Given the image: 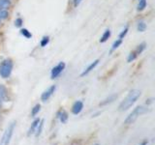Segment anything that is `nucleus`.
Here are the masks:
<instances>
[{
  "label": "nucleus",
  "mask_w": 155,
  "mask_h": 145,
  "mask_svg": "<svg viewBox=\"0 0 155 145\" xmlns=\"http://www.w3.org/2000/svg\"><path fill=\"white\" fill-rule=\"evenodd\" d=\"M140 96V90H137V89L131 90L128 93V95L124 98V100L120 103V105L118 106V109L120 111H125V110L129 109L131 106H132L136 102L138 101Z\"/></svg>",
  "instance_id": "obj_1"
},
{
  "label": "nucleus",
  "mask_w": 155,
  "mask_h": 145,
  "mask_svg": "<svg viewBox=\"0 0 155 145\" xmlns=\"http://www.w3.org/2000/svg\"><path fill=\"white\" fill-rule=\"evenodd\" d=\"M148 111V108H145V106H143V105H139L137 106L136 108H134V110L131 112L127 117H126V119L124 120V123L126 125H129V124H132L134 123L136 120L138 119L139 116H140L142 114L147 112Z\"/></svg>",
  "instance_id": "obj_2"
},
{
  "label": "nucleus",
  "mask_w": 155,
  "mask_h": 145,
  "mask_svg": "<svg viewBox=\"0 0 155 145\" xmlns=\"http://www.w3.org/2000/svg\"><path fill=\"white\" fill-rule=\"evenodd\" d=\"M13 61L11 59H5L0 63V76L2 79H9L13 71Z\"/></svg>",
  "instance_id": "obj_3"
},
{
  "label": "nucleus",
  "mask_w": 155,
  "mask_h": 145,
  "mask_svg": "<svg viewBox=\"0 0 155 145\" xmlns=\"http://www.w3.org/2000/svg\"><path fill=\"white\" fill-rule=\"evenodd\" d=\"M15 127H16V122L13 121V122L8 126V128L6 129V130L4 132L1 140H0V145H9L10 141H11L14 130H15Z\"/></svg>",
  "instance_id": "obj_4"
},
{
  "label": "nucleus",
  "mask_w": 155,
  "mask_h": 145,
  "mask_svg": "<svg viewBox=\"0 0 155 145\" xmlns=\"http://www.w3.org/2000/svg\"><path fill=\"white\" fill-rule=\"evenodd\" d=\"M65 69V63L64 62H60L58 64L52 68V70L51 72V79H55L58 76L61 75V72L64 71Z\"/></svg>",
  "instance_id": "obj_5"
},
{
  "label": "nucleus",
  "mask_w": 155,
  "mask_h": 145,
  "mask_svg": "<svg viewBox=\"0 0 155 145\" xmlns=\"http://www.w3.org/2000/svg\"><path fill=\"white\" fill-rule=\"evenodd\" d=\"M55 90H56V85H51V86H50L46 91H44L43 93H42L41 100L43 102H47L53 95V93L55 92Z\"/></svg>",
  "instance_id": "obj_6"
},
{
  "label": "nucleus",
  "mask_w": 155,
  "mask_h": 145,
  "mask_svg": "<svg viewBox=\"0 0 155 145\" xmlns=\"http://www.w3.org/2000/svg\"><path fill=\"white\" fill-rule=\"evenodd\" d=\"M84 109V103L81 101H76L72 105V113L74 115H78L81 112V110Z\"/></svg>",
  "instance_id": "obj_7"
},
{
  "label": "nucleus",
  "mask_w": 155,
  "mask_h": 145,
  "mask_svg": "<svg viewBox=\"0 0 155 145\" xmlns=\"http://www.w3.org/2000/svg\"><path fill=\"white\" fill-rule=\"evenodd\" d=\"M56 118L57 119H59L60 120V122L62 124H65L67 121H68V118H69V116H68V113H67V111L64 110V109H59L57 111V113H56Z\"/></svg>",
  "instance_id": "obj_8"
},
{
  "label": "nucleus",
  "mask_w": 155,
  "mask_h": 145,
  "mask_svg": "<svg viewBox=\"0 0 155 145\" xmlns=\"http://www.w3.org/2000/svg\"><path fill=\"white\" fill-rule=\"evenodd\" d=\"M40 121H41L40 118L34 119V121L31 123V126H30V127H29V129H28V132H27V135H28V137H30V135H32V134H35L36 129H37V127H38L39 123H40Z\"/></svg>",
  "instance_id": "obj_9"
},
{
  "label": "nucleus",
  "mask_w": 155,
  "mask_h": 145,
  "mask_svg": "<svg viewBox=\"0 0 155 145\" xmlns=\"http://www.w3.org/2000/svg\"><path fill=\"white\" fill-rule=\"evenodd\" d=\"M98 64H99V59H96L95 61L92 62L91 64H89L88 66H87V68H86V69H85L84 72H81V76H86V75H88L92 70L95 69V67H96L97 65H98Z\"/></svg>",
  "instance_id": "obj_10"
},
{
  "label": "nucleus",
  "mask_w": 155,
  "mask_h": 145,
  "mask_svg": "<svg viewBox=\"0 0 155 145\" xmlns=\"http://www.w3.org/2000/svg\"><path fill=\"white\" fill-rule=\"evenodd\" d=\"M0 98L2 102H8V90L4 85H0Z\"/></svg>",
  "instance_id": "obj_11"
},
{
  "label": "nucleus",
  "mask_w": 155,
  "mask_h": 145,
  "mask_svg": "<svg viewBox=\"0 0 155 145\" xmlns=\"http://www.w3.org/2000/svg\"><path fill=\"white\" fill-rule=\"evenodd\" d=\"M11 6V0H0V11H6Z\"/></svg>",
  "instance_id": "obj_12"
},
{
  "label": "nucleus",
  "mask_w": 155,
  "mask_h": 145,
  "mask_svg": "<svg viewBox=\"0 0 155 145\" xmlns=\"http://www.w3.org/2000/svg\"><path fill=\"white\" fill-rule=\"evenodd\" d=\"M44 122H45V120L44 119H41V121H40V123H39V125H38V127H37V129H36V132H35V137H39L41 135V134H42V130H43V128H44Z\"/></svg>",
  "instance_id": "obj_13"
},
{
  "label": "nucleus",
  "mask_w": 155,
  "mask_h": 145,
  "mask_svg": "<svg viewBox=\"0 0 155 145\" xmlns=\"http://www.w3.org/2000/svg\"><path fill=\"white\" fill-rule=\"evenodd\" d=\"M110 34H111V32H110V29H107V30L103 33V35H102V37L100 39V43H105V42L108 41V39L110 37Z\"/></svg>",
  "instance_id": "obj_14"
},
{
  "label": "nucleus",
  "mask_w": 155,
  "mask_h": 145,
  "mask_svg": "<svg viewBox=\"0 0 155 145\" xmlns=\"http://www.w3.org/2000/svg\"><path fill=\"white\" fill-rule=\"evenodd\" d=\"M147 0H139V3H138V6H137V10L139 12H142L143 10L147 8Z\"/></svg>",
  "instance_id": "obj_15"
},
{
  "label": "nucleus",
  "mask_w": 155,
  "mask_h": 145,
  "mask_svg": "<svg viewBox=\"0 0 155 145\" xmlns=\"http://www.w3.org/2000/svg\"><path fill=\"white\" fill-rule=\"evenodd\" d=\"M116 95H111V96H110L109 98H107V99H105L102 103H100V105H108V104H110V103H113V102L115 100V98H116Z\"/></svg>",
  "instance_id": "obj_16"
},
{
  "label": "nucleus",
  "mask_w": 155,
  "mask_h": 145,
  "mask_svg": "<svg viewBox=\"0 0 155 145\" xmlns=\"http://www.w3.org/2000/svg\"><path fill=\"white\" fill-rule=\"evenodd\" d=\"M137 28H138V31H140V32H144L145 29H147V23H145L143 21H140L138 22Z\"/></svg>",
  "instance_id": "obj_17"
},
{
  "label": "nucleus",
  "mask_w": 155,
  "mask_h": 145,
  "mask_svg": "<svg viewBox=\"0 0 155 145\" xmlns=\"http://www.w3.org/2000/svg\"><path fill=\"white\" fill-rule=\"evenodd\" d=\"M40 109H41V105H39V104H37V105H35L33 106V108H32V110H31V116L32 117H35V116L39 113V111H40Z\"/></svg>",
  "instance_id": "obj_18"
},
{
  "label": "nucleus",
  "mask_w": 155,
  "mask_h": 145,
  "mask_svg": "<svg viewBox=\"0 0 155 145\" xmlns=\"http://www.w3.org/2000/svg\"><path fill=\"white\" fill-rule=\"evenodd\" d=\"M145 47H147V45H145V43H142V44H140V45L137 47V48H136V53L139 55V54H140L144 50H145Z\"/></svg>",
  "instance_id": "obj_19"
},
{
  "label": "nucleus",
  "mask_w": 155,
  "mask_h": 145,
  "mask_svg": "<svg viewBox=\"0 0 155 145\" xmlns=\"http://www.w3.org/2000/svg\"><path fill=\"white\" fill-rule=\"evenodd\" d=\"M21 34L23 37H25L26 39H30L32 37V34L30 33V31H28L26 28L21 29Z\"/></svg>",
  "instance_id": "obj_20"
},
{
  "label": "nucleus",
  "mask_w": 155,
  "mask_h": 145,
  "mask_svg": "<svg viewBox=\"0 0 155 145\" xmlns=\"http://www.w3.org/2000/svg\"><path fill=\"white\" fill-rule=\"evenodd\" d=\"M121 44H122V40L121 39H118V40H116L114 44H113V46H111V48H110V53L113 52V51H114L116 48H117Z\"/></svg>",
  "instance_id": "obj_21"
},
{
  "label": "nucleus",
  "mask_w": 155,
  "mask_h": 145,
  "mask_svg": "<svg viewBox=\"0 0 155 145\" xmlns=\"http://www.w3.org/2000/svg\"><path fill=\"white\" fill-rule=\"evenodd\" d=\"M48 42H50V37H48V36H44L42 38L41 42H40V45H41L42 47H47Z\"/></svg>",
  "instance_id": "obj_22"
},
{
  "label": "nucleus",
  "mask_w": 155,
  "mask_h": 145,
  "mask_svg": "<svg viewBox=\"0 0 155 145\" xmlns=\"http://www.w3.org/2000/svg\"><path fill=\"white\" fill-rule=\"evenodd\" d=\"M137 56H138V54L136 53V51L134 50V51H132L130 53V54L128 55V57H127V61L130 63V62H132V61H134L136 58H137Z\"/></svg>",
  "instance_id": "obj_23"
},
{
  "label": "nucleus",
  "mask_w": 155,
  "mask_h": 145,
  "mask_svg": "<svg viewBox=\"0 0 155 145\" xmlns=\"http://www.w3.org/2000/svg\"><path fill=\"white\" fill-rule=\"evenodd\" d=\"M9 16V13L7 11H0V21L3 19H6Z\"/></svg>",
  "instance_id": "obj_24"
},
{
  "label": "nucleus",
  "mask_w": 155,
  "mask_h": 145,
  "mask_svg": "<svg viewBox=\"0 0 155 145\" xmlns=\"http://www.w3.org/2000/svg\"><path fill=\"white\" fill-rule=\"evenodd\" d=\"M128 30H129V28H128V26H126L122 31H121L120 33H119V39H121V40H122V39L126 36V34H127V32H128Z\"/></svg>",
  "instance_id": "obj_25"
},
{
  "label": "nucleus",
  "mask_w": 155,
  "mask_h": 145,
  "mask_svg": "<svg viewBox=\"0 0 155 145\" xmlns=\"http://www.w3.org/2000/svg\"><path fill=\"white\" fill-rule=\"evenodd\" d=\"M22 23H23V21L21 18H18L16 21H15V25H16V27H21Z\"/></svg>",
  "instance_id": "obj_26"
},
{
  "label": "nucleus",
  "mask_w": 155,
  "mask_h": 145,
  "mask_svg": "<svg viewBox=\"0 0 155 145\" xmlns=\"http://www.w3.org/2000/svg\"><path fill=\"white\" fill-rule=\"evenodd\" d=\"M73 1H74V6L77 7L78 5H79L81 2V0H73Z\"/></svg>",
  "instance_id": "obj_27"
},
{
  "label": "nucleus",
  "mask_w": 155,
  "mask_h": 145,
  "mask_svg": "<svg viewBox=\"0 0 155 145\" xmlns=\"http://www.w3.org/2000/svg\"><path fill=\"white\" fill-rule=\"evenodd\" d=\"M152 100H153V99H149V100H147V104H151V103H152Z\"/></svg>",
  "instance_id": "obj_28"
},
{
  "label": "nucleus",
  "mask_w": 155,
  "mask_h": 145,
  "mask_svg": "<svg viewBox=\"0 0 155 145\" xmlns=\"http://www.w3.org/2000/svg\"><path fill=\"white\" fill-rule=\"evenodd\" d=\"M147 141H143L140 145H147Z\"/></svg>",
  "instance_id": "obj_29"
},
{
  "label": "nucleus",
  "mask_w": 155,
  "mask_h": 145,
  "mask_svg": "<svg viewBox=\"0 0 155 145\" xmlns=\"http://www.w3.org/2000/svg\"><path fill=\"white\" fill-rule=\"evenodd\" d=\"M1 105H2V100L0 98V108H1Z\"/></svg>",
  "instance_id": "obj_30"
},
{
  "label": "nucleus",
  "mask_w": 155,
  "mask_h": 145,
  "mask_svg": "<svg viewBox=\"0 0 155 145\" xmlns=\"http://www.w3.org/2000/svg\"><path fill=\"white\" fill-rule=\"evenodd\" d=\"M94 145H99V144H94Z\"/></svg>",
  "instance_id": "obj_31"
}]
</instances>
